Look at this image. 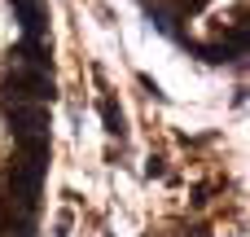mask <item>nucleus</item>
I'll use <instances>...</instances> for the list:
<instances>
[{
  "label": "nucleus",
  "instance_id": "f03ea898",
  "mask_svg": "<svg viewBox=\"0 0 250 237\" xmlns=\"http://www.w3.org/2000/svg\"><path fill=\"white\" fill-rule=\"evenodd\" d=\"M9 123H13V136L48 132V114H44V106H26V101H13V106H9Z\"/></svg>",
  "mask_w": 250,
  "mask_h": 237
},
{
  "label": "nucleus",
  "instance_id": "7ed1b4c3",
  "mask_svg": "<svg viewBox=\"0 0 250 237\" xmlns=\"http://www.w3.org/2000/svg\"><path fill=\"white\" fill-rule=\"evenodd\" d=\"M101 119H105V132H110V136H123V110H119L110 97L101 101Z\"/></svg>",
  "mask_w": 250,
  "mask_h": 237
},
{
  "label": "nucleus",
  "instance_id": "f257e3e1",
  "mask_svg": "<svg viewBox=\"0 0 250 237\" xmlns=\"http://www.w3.org/2000/svg\"><path fill=\"white\" fill-rule=\"evenodd\" d=\"M4 92H9L13 101H44V97H53V79H48V70H40V66H18V70L4 79Z\"/></svg>",
  "mask_w": 250,
  "mask_h": 237
}]
</instances>
